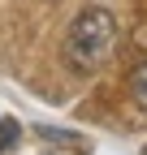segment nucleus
<instances>
[{
	"instance_id": "f03ea898",
	"label": "nucleus",
	"mask_w": 147,
	"mask_h": 155,
	"mask_svg": "<svg viewBox=\"0 0 147 155\" xmlns=\"http://www.w3.org/2000/svg\"><path fill=\"white\" fill-rule=\"evenodd\" d=\"M130 99H134L138 108H147V61H138V65L130 69Z\"/></svg>"
},
{
	"instance_id": "f257e3e1",
	"label": "nucleus",
	"mask_w": 147,
	"mask_h": 155,
	"mask_svg": "<svg viewBox=\"0 0 147 155\" xmlns=\"http://www.w3.org/2000/svg\"><path fill=\"white\" fill-rule=\"evenodd\" d=\"M117 35H121V26H117L113 9L87 5L69 22L65 43H61V56H65V65L74 73H95V69L108 65V56H113V48H117Z\"/></svg>"
},
{
	"instance_id": "7ed1b4c3",
	"label": "nucleus",
	"mask_w": 147,
	"mask_h": 155,
	"mask_svg": "<svg viewBox=\"0 0 147 155\" xmlns=\"http://www.w3.org/2000/svg\"><path fill=\"white\" fill-rule=\"evenodd\" d=\"M13 142H17V125L13 121H0V151H9Z\"/></svg>"
}]
</instances>
